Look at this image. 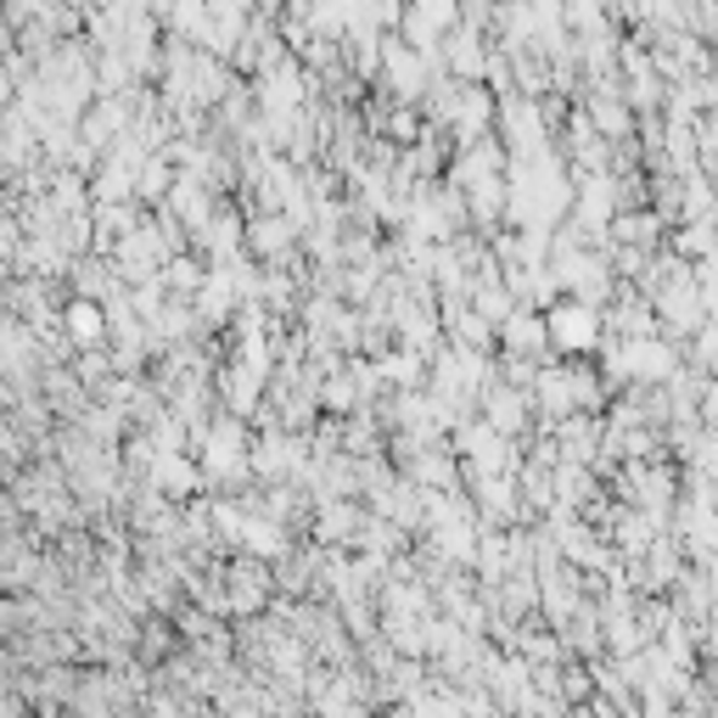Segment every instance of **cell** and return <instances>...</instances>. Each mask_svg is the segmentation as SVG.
I'll use <instances>...</instances> for the list:
<instances>
[{"mask_svg":"<svg viewBox=\"0 0 718 718\" xmlns=\"http://www.w3.org/2000/svg\"><path fill=\"white\" fill-rule=\"evenodd\" d=\"M629 359V371L634 376H662L668 366H673V359H668V348H657V343H641V348H634V354H623Z\"/></svg>","mask_w":718,"mask_h":718,"instance_id":"obj_1","label":"cell"}]
</instances>
